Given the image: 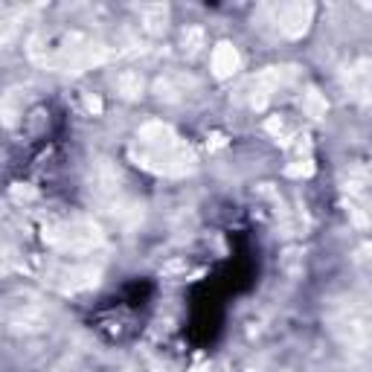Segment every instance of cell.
I'll return each instance as SVG.
<instances>
[{"mask_svg":"<svg viewBox=\"0 0 372 372\" xmlns=\"http://www.w3.org/2000/svg\"><path fill=\"white\" fill-rule=\"evenodd\" d=\"M192 372H209V366H198V369H192Z\"/></svg>","mask_w":372,"mask_h":372,"instance_id":"cell-5","label":"cell"},{"mask_svg":"<svg viewBox=\"0 0 372 372\" xmlns=\"http://www.w3.org/2000/svg\"><path fill=\"white\" fill-rule=\"evenodd\" d=\"M209 64H213V76H218V79H230L238 67H241V56H238V50L233 44H218L216 50H213V56H209Z\"/></svg>","mask_w":372,"mask_h":372,"instance_id":"cell-2","label":"cell"},{"mask_svg":"<svg viewBox=\"0 0 372 372\" xmlns=\"http://www.w3.org/2000/svg\"><path fill=\"white\" fill-rule=\"evenodd\" d=\"M312 24V6L309 3H288L280 9V29L288 38H300Z\"/></svg>","mask_w":372,"mask_h":372,"instance_id":"cell-1","label":"cell"},{"mask_svg":"<svg viewBox=\"0 0 372 372\" xmlns=\"http://www.w3.org/2000/svg\"><path fill=\"white\" fill-rule=\"evenodd\" d=\"M300 105H302V114H305V117H312V120L326 117V99H323V93H317V90L302 93Z\"/></svg>","mask_w":372,"mask_h":372,"instance_id":"cell-3","label":"cell"},{"mask_svg":"<svg viewBox=\"0 0 372 372\" xmlns=\"http://www.w3.org/2000/svg\"><path fill=\"white\" fill-rule=\"evenodd\" d=\"M184 50H189V53H198L201 47H204V29L201 26H186L184 29Z\"/></svg>","mask_w":372,"mask_h":372,"instance_id":"cell-4","label":"cell"}]
</instances>
